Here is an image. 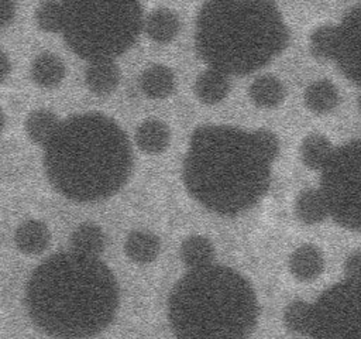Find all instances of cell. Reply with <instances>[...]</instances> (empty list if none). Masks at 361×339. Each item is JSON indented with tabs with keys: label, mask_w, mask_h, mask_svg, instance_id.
Masks as SVG:
<instances>
[{
	"label": "cell",
	"mask_w": 361,
	"mask_h": 339,
	"mask_svg": "<svg viewBox=\"0 0 361 339\" xmlns=\"http://www.w3.org/2000/svg\"><path fill=\"white\" fill-rule=\"evenodd\" d=\"M257 319L252 285L226 266L189 270L168 298V321L178 339H248Z\"/></svg>",
	"instance_id": "5"
},
{
	"label": "cell",
	"mask_w": 361,
	"mask_h": 339,
	"mask_svg": "<svg viewBox=\"0 0 361 339\" xmlns=\"http://www.w3.org/2000/svg\"><path fill=\"white\" fill-rule=\"evenodd\" d=\"M69 244L71 251L79 256L99 258L106 247V236L99 225L85 222L72 232Z\"/></svg>",
	"instance_id": "17"
},
{
	"label": "cell",
	"mask_w": 361,
	"mask_h": 339,
	"mask_svg": "<svg viewBox=\"0 0 361 339\" xmlns=\"http://www.w3.org/2000/svg\"><path fill=\"white\" fill-rule=\"evenodd\" d=\"M337 45V25L323 24L316 27L309 38V49L313 58L327 61L334 58Z\"/></svg>",
	"instance_id": "26"
},
{
	"label": "cell",
	"mask_w": 361,
	"mask_h": 339,
	"mask_svg": "<svg viewBox=\"0 0 361 339\" xmlns=\"http://www.w3.org/2000/svg\"><path fill=\"white\" fill-rule=\"evenodd\" d=\"M51 185L75 202H94L120 191L131 175L133 150L111 117L90 112L61 120L44 145Z\"/></svg>",
	"instance_id": "2"
},
{
	"label": "cell",
	"mask_w": 361,
	"mask_h": 339,
	"mask_svg": "<svg viewBox=\"0 0 361 339\" xmlns=\"http://www.w3.org/2000/svg\"><path fill=\"white\" fill-rule=\"evenodd\" d=\"M16 13V4L10 1H0V30L7 25Z\"/></svg>",
	"instance_id": "31"
},
{
	"label": "cell",
	"mask_w": 361,
	"mask_h": 339,
	"mask_svg": "<svg viewBox=\"0 0 361 339\" xmlns=\"http://www.w3.org/2000/svg\"><path fill=\"white\" fill-rule=\"evenodd\" d=\"M116 275L100 260L62 251L31 273L25 307L44 333L58 339H86L106 329L118 309Z\"/></svg>",
	"instance_id": "1"
},
{
	"label": "cell",
	"mask_w": 361,
	"mask_h": 339,
	"mask_svg": "<svg viewBox=\"0 0 361 339\" xmlns=\"http://www.w3.org/2000/svg\"><path fill=\"white\" fill-rule=\"evenodd\" d=\"M214 256V246L204 236H189L180 244V260L189 270L203 268L213 264Z\"/></svg>",
	"instance_id": "23"
},
{
	"label": "cell",
	"mask_w": 361,
	"mask_h": 339,
	"mask_svg": "<svg viewBox=\"0 0 361 339\" xmlns=\"http://www.w3.org/2000/svg\"><path fill=\"white\" fill-rule=\"evenodd\" d=\"M310 339H360V281L344 280L312 304Z\"/></svg>",
	"instance_id": "8"
},
{
	"label": "cell",
	"mask_w": 361,
	"mask_h": 339,
	"mask_svg": "<svg viewBox=\"0 0 361 339\" xmlns=\"http://www.w3.org/2000/svg\"><path fill=\"white\" fill-rule=\"evenodd\" d=\"M171 143V129L161 119H147L135 130V144L145 154H161Z\"/></svg>",
	"instance_id": "13"
},
{
	"label": "cell",
	"mask_w": 361,
	"mask_h": 339,
	"mask_svg": "<svg viewBox=\"0 0 361 339\" xmlns=\"http://www.w3.org/2000/svg\"><path fill=\"white\" fill-rule=\"evenodd\" d=\"M289 40L279 8L269 1H207L196 18V52L209 68L251 73L283 51Z\"/></svg>",
	"instance_id": "4"
},
{
	"label": "cell",
	"mask_w": 361,
	"mask_h": 339,
	"mask_svg": "<svg viewBox=\"0 0 361 339\" xmlns=\"http://www.w3.org/2000/svg\"><path fill=\"white\" fill-rule=\"evenodd\" d=\"M248 95L254 105L264 109H272L283 102L286 89L279 78L265 73L251 82L248 88Z\"/></svg>",
	"instance_id": "18"
},
{
	"label": "cell",
	"mask_w": 361,
	"mask_h": 339,
	"mask_svg": "<svg viewBox=\"0 0 361 339\" xmlns=\"http://www.w3.org/2000/svg\"><path fill=\"white\" fill-rule=\"evenodd\" d=\"M183 182L206 209L234 216L268 191L271 164L257 151L251 131L233 126L197 127L183 160Z\"/></svg>",
	"instance_id": "3"
},
{
	"label": "cell",
	"mask_w": 361,
	"mask_h": 339,
	"mask_svg": "<svg viewBox=\"0 0 361 339\" xmlns=\"http://www.w3.org/2000/svg\"><path fill=\"white\" fill-rule=\"evenodd\" d=\"M14 243L24 254H41L51 243V232L44 222L28 219L17 226L14 232Z\"/></svg>",
	"instance_id": "11"
},
{
	"label": "cell",
	"mask_w": 361,
	"mask_h": 339,
	"mask_svg": "<svg viewBox=\"0 0 361 339\" xmlns=\"http://www.w3.org/2000/svg\"><path fill=\"white\" fill-rule=\"evenodd\" d=\"M252 143L257 148V151L262 155L265 161L272 164V161L278 157L279 154V140L278 137L265 129H259L255 131H251Z\"/></svg>",
	"instance_id": "29"
},
{
	"label": "cell",
	"mask_w": 361,
	"mask_h": 339,
	"mask_svg": "<svg viewBox=\"0 0 361 339\" xmlns=\"http://www.w3.org/2000/svg\"><path fill=\"white\" fill-rule=\"evenodd\" d=\"M295 212L298 219L305 225H316L329 216L326 201L319 189L307 188L300 191L295 201Z\"/></svg>",
	"instance_id": "24"
},
{
	"label": "cell",
	"mask_w": 361,
	"mask_h": 339,
	"mask_svg": "<svg viewBox=\"0 0 361 339\" xmlns=\"http://www.w3.org/2000/svg\"><path fill=\"white\" fill-rule=\"evenodd\" d=\"M303 99L309 110L316 114H324L337 107L340 103V93L331 81L319 79L306 88Z\"/></svg>",
	"instance_id": "21"
},
{
	"label": "cell",
	"mask_w": 361,
	"mask_h": 339,
	"mask_svg": "<svg viewBox=\"0 0 361 339\" xmlns=\"http://www.w3.org/2000/svg\"><path fill=\"white\" fill-rule=\"evenodd\" d=\"M31 79L41 88L52 89L58 86L66 73V66L59 55L45 51L38 54L30 68Z\"/></svg>",
	"instance_id": "16"
},
{
	"label": "cell",
	"mask_w": 361,
	"mask_h": 339,
	"mask_svg": "<svg viewBox=\"0 0 361 339\" xmlns=\"http://www.w3.org/2000/svg\"><path fill=\"white\" fill-rule=\"evenodd\" d=\"M289 270L300 281H312L317 278L324 270V256L322 250L306 243L296 247L289 257Z\"/></svg>",
	"instance_id": "12"
},
{
	"label": "cell",
	"mask_w": 361,
	"mask_h": 339,
	"mask_svg": "<svg viewBox=\"0 0 361 339\" xmlns=\"http://www.w3.org/2000/svg\"><path fill=\"white\" fill-rule=\"evenodd\" d=\"M344 271H345V280L350 281H360V251L354 250L350 253L344 263Z\"/></svg>",
	"instance_id": "30"
},
{
	"label": "cell",
	"mask_w": 361,
	"mask_h": 339,
	"mask_svg": "<svg viewBox=\"0 0 361 339\" xmlns=\"http://www.w3.org/2000/svg\"><path fill=\"white\" fill-rule=\"evenodd\" d=\"M10 72H11L10 58L3 49H0V83H3L8 78Z\"/></svg>",
	"instance_id": "32"
},
{
	"label": "cell",
	"mask_w": 361,
	"mask_h": 339,
	"mask_svg": "<svg viewBox=\"0 0 361 339\" xmlns=\"http://www.w3.org/2000/svg\"><path fill=\"white\" fill-rule=\"evenodd\" d=\"M312 322V304L296 299L288 304L283 311L285 326L295 333L307 335Z\"/></svg>",
	"instance_id": "27"
},
{
	"label": "cell",
	"mask_w": 361,
	"mask_h": 339,
	"mask_svg": "<svg viewBox=\"0 0 361 339\" xmlns=\"http://www.w3.org/2000/svg\"><path fill=\"white\" fill-rule=\"evenodd\" d=\"M341 73L351 82L360 83L361 72V6L355 4L337 25L334 58Z\"/></svg>",
	"instance_id": "9"
},
{
	"label": "cell",
	"mask_w": 361,
	"mask_h": 339,
	"mask_svg": "<svg viewBox=\"0 0 361 339\" xmlns=\"http://www.w3.org/2000/svg\"><path fill=\"white\" fill-rule=\"evenodd\" d=\"M62 35L80 58L110 59L126 52L142 30V8L134 1H65Z\"/></svg>",
	"instance_id": "6"
},
{
	"label": "cell",
	"mask_w": 361,
	"mask_h": 339,
	"mask_svg": "<svg viewBox=\"0 0 361 339\" xmlns=\"http://www.w3.org/2000/svg\"><path fill=\"white\" fill-rule=\"evenodd\" d=\"M161 250V242L157 234L148 230H133L124 242L126 256L138 264L152 263Z\"/></svg>",
	"instance_id": "20"
},
{
	"label": "cell",
	"mask_w": 361,
	"mask_h": 339,
	"mask_svg": "<svg viewBox=\"0 0 361 339\" xmlns=\"http://www.w3.org/2000/svg\"><path fill=\"white\" fill-rule=\"evenodd\" d=\"M120 76V68L114 61H92L85 71V83L92 93L107 96L118 86Z\"/></svg>",
	"instance_id": "10"
},
{
	"label": "cell",
	"mask_w": 361,
	"mask_h": 339,
	"mask_svg": "<svg viewBox=\"0 0 361 339\" xmlns=\"http://www.w3.org/2000/svg\"><path fill=\"white\" fill-rule=\"evenodd\" d=\"M319 191L326 201L329 216L345 229H360L361 144L358 138L334 148L329 161L322 167Z\"/></svg>",
	"instance_id": "7"
},
{
	"label": "cell",
	"mask_w": 361,
	"mask_h": 339,
	"mask_svg": "<svg viewBox=\"0 0 361 339\" xmlns=\"http://www.w3.org/2000/svg\"><path fill=\"white\" fill-rule=\"evenodd\" d=\"M59 123L61 120L52 110L39 107L28 113L24 121V129L27 137L32 143L41 144L44 147L56 131Z\"/></svg>",
	"instance_id": "22"
},
{
	"label": "cell",
	"mask_w": 361,
	"mask_h": 339,
	"mask_svg": "<svg viewBox=\"0 0 361 339\" xmlns=\"http://www.w3.org/2000/svg\"><path fill=\"white\" fill-rule=\"evenodd\" d=\"M230 90V79L226 73L207 68L195 81V93L202 103H220Z\"/></svg>",
	"instance_id": "19"
},
{
	"label": "cell",
	"mask_w": 361,
	"mask_h": 339,
	"mask_svg": "<svg viewBox=\"0 0 361 339\" xmlns=\"http://www.w3.org/2000/svg\"><path fill=\"white\" fill-rule=\"evenodd\" d=\"M140 88L151 99H165L175 92L176 78L169 66L154 64L140 75Z\"/></svg>",
	"instance_id": "14"
},
{
	"label": "cell",
	"mask_w": 361,
	"mask_h": 339,
	"mask_svg": "<svg viewBox=\"0 0 361 339\" xmlns=\"http://www.w3.org/2000/svg\"><path fill=\"white\" fill-rule=\"evenodd\" d=\"M63 18V3L44 1L35 8V23L45 32L62 31Z\"/></svg>",
	"instance_id": "28"
},
{
	"label": "cell",
	"mask_w": 361,
	"mask_h": 339,
	"mask_svg": "<svg viewBox=\"0 0 361 339\" xmlns=\"http://www.w3.org/2000/svg\"><path fill=\"white\" fill-rule=\"evenodd\" d=\"M4 124H6V117H4V113H3V110H1V107H0V131L3 130Z\"/></svg>",
	"instance_id": "33"
},
{
	"label": "cell",
	"mask_w": 361,
	"mask_h": 339,
	"mask_svg": "<svg viewBox=\"0 0 361 339\" xmlns=\"http://www.w3.org/2000/svg\"><path fill=\"white\" fill-rule=\"evenodd\" d=\"M334 151L331 141L319 133L307 134L299 147L302 162L312 170H322Z\"/></svg>",
	"instance_id": "25"
},
{
	"label": "cell",
	"mask_w": 361,
	"mask_h": 339,
	"mask_svg": "<svg viewBox=\"0 0 361 339\" xmlns=\"http://www.w3.org/2000/svg\"><path fill=\"white\" fill-rule=\"evenodd\" d=\"M142 28L154 42L168 44L178 35L180 20L173 10L158 7L147 16Z\"/></svg>",
	"instance_id": "15"
}]
</instances>
